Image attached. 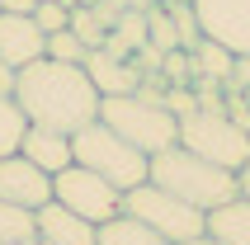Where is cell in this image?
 I'll return each instance as SVG.
<instances>
[{
  "label": "cell",
  "instance_id": "obj_5",
  "mask_svg": "<svg viewBox=\"0 0 250 245\" xmlns=\"http://www.w3.org/2000/svg\"><path fill=\"white\" fill-rule=\"evenodd\" d=\"M180 146H189L194 156L222 165L231 175H241L250 165V132L241 127L227 109H194L180 118Z\"/></svg>",
  "mask_w": 250,
  "mask_h": 245
},
{
  "label": "cell",
  "instance_id": "obj_26",
  "mask_svg": "<svg viewBox=\"0 0 250 245\" xmlns=\"http://www.w3.org/2000/svg\"><path fill=\"white\" fill-rule=\"evenodd\" d=\"M14 76H19V71L0 61V95H14Z\"/></svg>",
  "mask_w": 250,
  "mask_h": 245
},
{
  "label": "cell",
  "instance_id": "obj_18",
  "mask_svg": "<svg viewBox=\"0 0 250 245\" xmlns=\"http://www.w3.org/2000/svg\"><path fill=\"white\" fill-rule=\"evenodd\" d=\"M146 42H151L161 57L180 47V33H175V19H170L166 5H151V10H146Z\"/></svg>",
  "mask_w": 250,
  "mask_h": 245
},
{
  "label": "cell",
  "instance_id": "obj_9",
  "mask_svg": "<svg viewBox=\"0 0 250 245\" xmlns=\"http://www.w3.org/2000/svg\"><path fill=\"white\" fill-rule=\"evenodd\" d=\"M0 198L10 207H24V212H38L42 203H52V175L38 170L28 156H0Z\"/></svg>",
  "mask_w": 250,
  "mask_h": 245
},
{
  "label": "cell",
  "instance_id": "obj_27",
  "mask_svg": "<svg viewBox=\"0 0 250 245\" xmlns=\"http://www.w3.org/2000/svg\"><path fill=\"white\" fill-rule=\"evenodd\" d=\"M236 179H241V193H246V198H250V165H246V170H241Z\"/></svg>",
  "mask_w": 250,
  "mask_h": 245
},
{
  "label": "cell",
  "instance_id": "obj_28",
  "mask_svg": "<svg viewBox=\"0 0 250 245\" xmlns=\"http://www.w3.org/2000/svg\"><path fill=\"white\" fill-rule=\"evenodd\" d=\"M184 245H217L212 236H198V241H184Z\"/></svg>",
  "mask_w": 250,
  "mask_h": 245
},
{
  "label": "cell",
  "instance_id": "obj_17",
  "mask_svg": "<svg viewBox=\"0 0 250 245\" xmlns=\"http://www.w3.org/2000/svg\"><path fill=\"white\" fill-rule=\"evenodd\" d=\"M24 132H28L24 109L14 104V95H0V156H14L19 142H24Z\"/></svg>",
  "mask_w": 250,
  "mask_h": 245
},
{
  "label": "cell",
  "instance_id": "obj_2",
  "mask_svg": "<svg viewBox=\"0 0 250 245\" xmlns=\"http://www.w3.org/2000/svg\"><path fill=\"white\" fill-rule=\"evenodd\" d=\"M146 179H151L156 189H166V193H175V198H184V203H194L198 212H212V207L241 198V179L231 175V170L194 156V151L180 146V142L166 146V151H156L151 161H146Z\"/></svg>",
  "mask_w": 250,
  "mask_h": 245
},
{
  "label": "cell",
  "instance_id": "obj_22",
  "mask_svg": "<svg viewBox=\"0 0 250 245\" xmlns=\"http://www.w3.org/2000/svg\"><path fill=\"white\" fill-rule=\"evenodd\" d=\"M24 236H33V212L10 207L0 198V241H24Z\"/></svg>",
  "mask_w": 250,
  "mask_h": 245
},
{
  "label": "cell",
  "instance_id": "obj_15",
  "mask_svg": "<svg viewBox=\"0 0 250 245\" xmlns=\"http://www.w3.org/2000/svg\"><path fill=\"white\" fill-rule=\"evenodd\" d=\"M95 245H170V241H166V236H156L151 226H142L137 217L118 212L113 222L95 226Z\"/></svg>",
  "mask_w": 250,
  "mask_h": 245
},
{
  "label": "cell",
  "instance_id": "obj_25",
  "mask_svg": "<svg viewBox=\"0 0 250 245\" xmlns=\"http://www.w3.org/2000/svg\"><path fill=\"white\" fill-rule=\"evenodd\" d=\"M0 10H5V14H33L38 0H0Z\"/></svg>",
  "mask_w": 250,
  "mask_h": 245
},
{
  "label": "cell",
  "instance_id": "obj_3",
  "mask_svg": "<svg viewBox=\"0 0 250 245\" xmlns=\"http://www.w3.org/2000/svg\"><path fill=\"white\" fill-rule=\"evenodd\" d=\"M99 122L113 127L123 142H132L142 156H156V151H166V146L180 142V118L166 109V95L151 90V85H142L137 95L99 99Z\"/></svg>",
  "mask_w": 250,
  "mask_h": 245
},
{
  "label": "cell",
  "instance_id": "obj_13",
  "mask_svg": "<svg viewBox=\"0 0 250 245\" xmlns=\"http://www.w3.org/2000/svg\"><path fill=\"white\" fill-rule=\"evenodd\" d=\"M19 156H28V161L38 165V170H47V175H62L71 165V137L66 132H52V127H33L28 122L24 142H19Z\"/></svg>",
  "mask_w": 250,
  "mask_h": 245
},
{
  "label": "cell",
  "instance_id": "obj_20",
  "mask_svg": "<svg viewBox=\"0 0 250 245\" xmlns=\"http://www.w3.org/2000/svg\"><path fill=\"white\" fill-rule=\"evenodd\" d=\"M170 19H175V33H180V47H198L203 42V28H198V14L189 0H166Z\"/></svg>",
  "mask_w": 250,
  "mask_h": 245
},
{
  "label": "cell",
  "instance_id": "obj_23",
  "mask_svg": "<svg viewBox=\"0 0 250 245\" xmlns=\"http://www.w3.org/2000/svg\"><path fill=\"white\" fill-rule=\"evenodd\" d=\"M161 76L170 85H194V52L189 47H175V52L161 57Z\"/></svg>",
  "mask_w": 250,
  "mask_h": 245
},
{
  "label": "cell",
  "instance_id": "obj_19",
  "mask_svg": "<svg viewBox=\"0 0 250 245\" xmlns=\"http://www.w3.org/2000/svg\"><path fill=\"white\" fill-rule=\"evenodd\" d=\"M42 57H52V61H71V66H85V57H90V47H85L71 28H62V33H47V47H42Z\"/></svg>",
  "mask_w": 250,
  "mask_h": 245
},
{
  "label": "cell",
  "instance_id": "obj_29",
  "mask_svg": "<svg viewBox=\"0 0 250 245\" xmlns=\"http://www.w3.org/2000/svg\"><path fill=\"white\" fill-rule=\"evenodd\" d=\"M19 245H42V241H38V236H24V241H19Z\"/></svg>",
  "mask_w": 250,
  "mask_h": 245
},
{
  "label": "cell",
  "instance_id": "obj_10",
  "mask_svg": "<svg viewBox=\"0 0 250 245\" xmlns=\"http://www.w3.org/2000/svg\"><path fill=\"white\" fill-rule=\"evenodd\" d=\"M42 47H47V33L33 24V14H5L0 10V61L5 66H28L38 61Z\"/></svg>",
  "mask_w": 250,
  "mask_h": 245
},
{
  "label": "cell",
  "instance_id": "obj_21",
  "mask_svg": "<svg viewBox=\"0 0 250 245\" xmlns=\"http://www.w3.org/2000/svg\"><path fill=\"white\" fill-rule=\"evenodd\" d=\"M71 33H76L90 52H95V47H104V38H109V28L95 19V10H90V5H76V10H71Z\"/></svg>",
  "mask_w": 250,
  "mask_h": 245
},
{
  "label": "cell",
  "instance_id": "obj_1",
  "mask_svg": "<svg viewBox=\"0 0 250 245\" xmlns=\"http://www.w3.org/2000/svg\"><path fill=\"white\" fill-rule=\"evenodd\" d=\"M14 104L24 109V118L33 127H52V132H66V137L99 118V90L90 85L85 66L52 61V57H38V61L19 66Z\"/></svg>",
  "mask_w": 250,
  "mask_h": 245
},
{
  "label": "cell",
  "instance_id": "obj_8",
  "mask_svg": "<svg viewBox=\"0 0 250 245\" xmlns=\"http://www.w3.org/2000/svg\"><path fill=\"white\" fill-rule=\"evenodd\" d=\"M203 38L222 42L231 57H250V0H189Z\"/></svg>",
  "mask_w": 250,
  "mask_h": 245
},
{
  "label": "cell",
  "instance_id": "obj_4",
  "mask_svg": "<svg viewBox=\"0 0 250 245\" xmlns=\"http://www.w3.org/2000/svg\"><path fill=\"white\" fill-rule=\"evenodd\" d=\"M71 161L85 165V170H95L99 179H109L113 189H137V184H146V161L151 156H142L132 142H123V137L113 132V127H104V122H85L81 132H71Z\"/></svg>",
  "mask_w": 250,
  "mask_h": 245
},
{
  "label": "cell",
  "instance_id": "obj_12",
  "mask_svg": "<svg viewBox=\"0 0 250 245\" xmlns=\"http://www.w3.org/2000/svg\"><path fill=\"white\" fill-rule=\"evenodd\" d=\"M85 76H90V85L99 90V99H109V95H137V90H142V71L132 66V61H123V57L104 52V47H95V52L85 57Z\"/></svg>",
  "mask_w": 250,
  "mask_h": 245
},
{
  "label": "cell",
  "instance_id": "obj_7",
  "mask_svg": "<svg viewBox=\"0 0 250 245\" xmlns=\"http://www.w3.org/2000/svg\"><path fill=\"white\" fill-rule=\"evenodd\" d=\"M52 203L71 207L76 217H85L90 226H104L123 212V189H113L109 179H99L95 170L71 161L62 175H52Z\"/></svg>",
  "mask_w": 250,
  "mask_h": 245
},
{
  "label": "cell",
  "instance_id": "obj_11",
  "mask_svg": "<svg viewBox=\"0 0 250 245\" xmlns=\"http://www.w3.org/2000/svg\"><path fill=\"white\" fill-rule=\"evenodd\" d=\"M33 236L42 245H95V226L62 203H42L33 212Z\"/></svg>",
  "mask_w": 250,
  "mask_h": 245
},
{
  "label": "cell",
  "instance_id": "obj_24",
  "mask_svg": "<svg viewBox=\"0 0 250 245\" xmlns=\"http://www.w3.org/2000/svg\"><path fill=\"white\" fill-rule=\"evenodd\" d=\"M33 24H38L42 33H62V28H71V10L62 5V0H38V10H33Z\"/></svg>",
  "mask_w": 250,
  "mask_h": 245
},
{
  "label": "cell",
  "instance_id": "obj_14",
  "mask_svg": "<svg viewBox=\"0 0 250 245\" xmlns=\"http://www.w3.org/2000/svg\"><path fill=\"white\" fill-rule=\"evenodd\" d=\"M208 236L217 245H250V198L246 193L208 212Z\"/></svg>",
  "mask_w": 250,
  "mask_h": 245
},
{
  "label": "cell",
  "instance_id": "obj_16",
  "mask_svg": "<svg viewBox=\"0 0 250 245\" xmlns=\"http://www.w3.org/2000/svg\"><path fill=\"white\" fill-rule=\"evenodd\" d=\"M194 52V81L203 76V81H231V66H236V57L227 52L222 42H212V38H203L198 47H189Z\"/></svg>",
  "mask_w": 250,
  "mask_h": 245
},
{
  "label": "cell",
  "instance_id": "obj_6",
  "mask_svg": "<svg viewBox=\"0 0 250 245\" xmlns=\"http://www.w3.org/2000/svg\"><path fill=\"white\" fill-rule=\"evenodd\" d=\"M123 212L137 217L142 226H151L156 236H166L170 245H184V241L208 236V212H198L194 203H184V198H175V193L156 189L151 179L123 193Z\"/></svg>",
  "mask_w": 250,
  "mask_h": 245
}]
</instances>
